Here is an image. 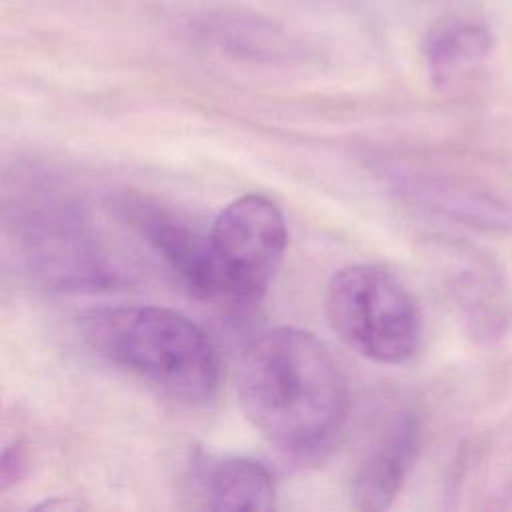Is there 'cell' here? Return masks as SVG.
Segmentation results:
<instances>
[{
  "label": "cell",
  "mask_w": 512,
  "mask_h": 512,
  "mask_svg": "<svg viewBox=\"0 0 512 512\" xmlns=\"http://www.w3.org/2000/svg\"><path fill=\"white\" fill-rule=\"evenodd\" d=\"M420 450V422L396 416L366 450L350 480V500L358 510H386L400 494Z\"/></svg>",
  "instance_id": "7"
},
{
  "label": "cell",
  "mask_w": 512,
  "mask_h": 512,
  "mask_svg": "<svg viewBox=\"0 0 512 512\" xmlns=\"http://www.w3.org/2000/svg\"><path fill=\"white\" fill-rule=\"evenodd\" d=\"M490 26L474 14H446L426 32L422 54L436 88H450L480 66L492 52Z\"/></svg>",
  "instance_id": "9"
},
{
  "label": "cell",
  "mask_w": 512,
  "mask_h": 512,
  "mask_svg": "<svg viewBox=\"0 0 512 512\" xmlns=\"http://www.w3.org/2000/svg\"><path fill=\"white\" fill-rule=\"evenodd\" d=\"M332 332L378 364H404L422 344V314L410 290L378 264H348L334 272L324 294Z\"/></svg>",
  "instance_id": "3"
},
{
  "label": "cell",
  "mask_w": 512,
  "mask_h": 512,
  "mask_svg": "<svg viewBox=\"0 0 512 512\" xmlns=\"http://www.w3.org/2000/svg\"><path fill=\"white\" fill-rule=\"evenodd\" d=\"M130 220L176 278L208 302H246L224 266L210 232L204 234L146 202L128 204Z\"/></svg>",
  "instance_id": "6"
},
{
  "label": "cell",
  "mask_w": 512,
  "mask_h": 512,
  "mask_svg": "<svg viewBox=\"0 0 512 512\" xmlns=\"http://www.w3.org/2000/svg\"><path fill=\"white\" fill-rule=\"evenodd\" d=\"M202 498L216 510H270L276 486L268 468L252 458L226 456L202 470Z\"/></svg>",
  "instance_id": "11"
},
{
  "label": "cell",
  "mask_w": 512,
  "mask_h": 512,
  "mask_svg": "<svg viewBox=\"0 0 512 512\" xmlns=\"http://www.w3.org/2000/svg\"><path fill=\"white\" fill-rule=\"evenodd\" d=\"M86 340L108 362L184 404H206L220 386V356L202 326L164 306L94 312Z\"/></svg>",
  "instance_id": "2"
},
{
  "label": "cell",
  "mask_w": 512,
  "mask_h": 512,
  "mask_svg": "<svg viewBox=\"0 0 512 512\" xmlns=\"http://www.w3.org/2000/svg\"><path fill=\"white\" fill-rule=\"evenodd\" d=\"M416 194L434 210L446 212L470 226L486 230L512 228V208L484 192L448 182H422L416 186Z\"/></svg>",
  "instance_id": "12"
},
{
  "label": "cell",
  "mask_w": 512,
  "mask_h": 512,
  "mask_svg": "<svg viewBox=\"0 0 512 512\" xmlns=\"http://www.w3.org/2000/svg\"><path fill=\"white\" fill-rule=\"evenodd\" d=\"M452 292L476 340L498 342L512 330V298L506 276L486 252L476 248L458 252Z\"/></svg>",
  "instance_id": "8"
},
{
  "label": "cell",
  "mask_w": 512,
  "mask_h": 512,
  "mask_svg": "<svg viewBox=\"0 0 512 512\" xmlns=\"http://www.w3.org/2000/svg\"><path fill=\"white\" fill-rule=\"evenodd\" d=\"M28 470V454L20 442L4 446L0 458V490L6 492L16 486Z\"/></svg>",
  "instance_id": "13"
},
{
  "label": "cell",
  "mask_w": 512,
  "mask_h": 512,
  "mask_svg": "<svg viewBox=\"0 0 512 512\" xmlns=\"http://www.w3.org/2000/svg\"><path fill=\"white\" fill-rule=\"evenodd\" d=\"M28 268L50 288L98 290L114 286L118 272L84 222L56 202L34 204L22 224Z\"/></svg>",
  "instance_id": "4"
},
{
  "label": "cell",
  "mask_w": 512,
  "mask_h": 512,
  "mask_svg": "<svg viewBox=\"0 0 512 512\" xmlns=\"http://www.w3.org/2000/svg\"><path fill=\"white\" fill-rule=\"evenodd\" d=\"M210 236L244 300H258L276 276L288 244L278 204L256 192L238 196L220 210Z\"/></svg>",
  "instance_id": "5"
},
{
  "label": "cell",
  "mask_w": 512,
  "mask_h": 512,
  "mask_svg": "<svg viewBox=\"0 0 512 512\" xmlns=\"http://www.w3.org/2000/svg\"><path fill=\"white\" fill-rule=\"evenodd\" d=\"M190 28L204 42L242 58H278L292 48V40L278 24L246 8L200 10Z\"/></svg>",
  "instance_id": "10"
},
{
  "label": "cell",
  "mask_w": 512,
  "mask_h": 512,
  "mask_svg": "<svg viewBox=\"0 0 512 512\" xmlns=\"http://www.w3.org/2000/svg\"><path fill=\"white\" fill-rule=\"evenodd\" d=\"M238 402L266 442L294 460L322 458L348 418L338 362L322 340L296 326L250 342L238 366Z\"/></svg>",
  "instance_id": "1"
}]
</instances>
